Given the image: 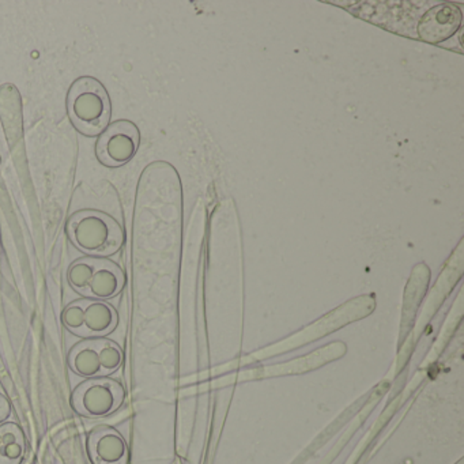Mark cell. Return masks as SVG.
I'll use <instances>...</instances> for the list:
<instances>
[{
  "instance_id": "6da1fadb",
  "label": "cell",
  "mask_w": 464,
  "mask_h": 464,
  "mask_svg": "<svg viewBox=\"0 0 464 464\" xmlns=\"http://www.w3.org/2000/svg\"><path fill=\"white\" fill-rule=\"evenodd\" d=\"M67 110L75 129L86 137H96L110 126V96L96 78L81 77L74 81L67 96Z\"/></svg>"
},
{
  "instance_id": "7a4b0ae2",
  "label": "cell",
  "mask_w": 464,
  "mask_h": 464,
  "mask_svg": "<svg viewBox=\"0 0 464 464\" xmlns=\"http://www.w3.org/2000/svg\"><path fill=\"white\" fill-rule=\"evenodd\" d=\"M70 240L91 257L118 254L124 244V232L112 217L96 210L75 213L67 224Z\"/></svg>"
},
{
  "instance_id": "3957f363",
  "label": "cell",
  "mask_w": 464,
  "mask_h": 464,
  "mask_svg": "<svg viewBox=\"0 0 464 464\" xmlns=\"http://www.w3.org/2000/svg\"><path fill=\"white\" fill-rule=\"evenodd\" d=\"M67 279L78 295L99 301L115 298L126 285L121 268L104 257L77 260L70 266Z\"/></svg>"
},
{
  "instance_id": "277c9868",
  "label": "cell",
  "mask_w": 464,
  "mask_h": 464,
  "mask_svg": "<svg viewBox=\"0 0 464 464\" xmlns=\"http://www.w3.org/2000/svg\"><path fill=\"white\" fill-rule=\"evenodd\" d=\"M62 323L69 333L80 338H104L116 330L119 316L107 301L85 298L74 301L63 309Z\"/></svg>"
},
{
  "instance_id": "5b68a950",
  "label": "cell",
  "mask_w": 464,
  "mask_h": 464,
  "mask_svg": "<svg viewBox=\"0 0 464 464\" xmlns=\"http://www.w3.org/2000/svg\"><path fill=\"white\" fill-rule=\"evenodd\" d=\"M124 353L116 342L94 338L72 347L69 365L75 374L86 379H102L115 373L123 365Z\"/></svg>"
},
{
  "instance_id": "8992f818",
  "label": "cell",
  "mask_w": 464,
  "mask_h": 464,
  "mask_svg": "<svg viewBox=\"0 0 464 464\" xmlns=\"http://www.w3.org/2000/svg\"><path fill=\"white\" fill-rule=\"evenodd\" d=\"M124 401V390L115 380L89 379L72 393V407L83 417L102 418L115 412Z\"/></svg>"
},
{
  "instance_id": "52a82bcc",
  "label": "cell",
  "mask_w": 464,
  "mask_h": 464,
  "mask_svg": "<svg viewBox=\"0 0 464 464\" xmlns=\"http://www.w3.org/2000/svg\"><path fill=\"white\" fill-rule=\"evenodd\" d=\"M140 132L131 121H116L100 135L96 146L99 161L108 168L129 164L140 150Z\"/></svg>"
},
{
  "instance_id": "ba28073f",
  "label": "cell",
  "mask_w": 464,
  "mask_h": 464,
  "mask_svg": "<svg viewBox=\"0 0 464 464\" xmlns=\"http://www.w3.org/2000/svg\"><path fill=\"white\" fill-rule=\"evenodd\" d=\"M461 21L460 7L452 4L437 5L420 17L417 25L418 37L429 44H441L455 36Z\"/></svg>"
},
{
  "instance_id": "9c48e42d",
  "label": "cell",
  "mask_w": 464,
  "mask_h": 464,
  "mask_svg": "<svg viewBox=\"0 0 464 464\" xmlns=\"http://www.w3.org/2000/svg\"><path fill=\"white\" fill-rule=\"evenodd\" d=\"M94 464H127V445L115 429L102 428L92 434L89 441Z\"/></svg>"
},
{
  "instance_id": "30bf717a",
  "label": "cell",
  "mask_w": 464,
  "mask_h": 464,
  "mask_svg": "<svg viewBox=\"0 0 464 464\" xmlns=\"http://www.w3.org/2000/svg\"><path fill=\"white\" fill-rule=\"evenodd\" d=\"M25 450V436L17 423L0 426V464L23 463Z\"/></svg>"
},
{
  "instance_id": "8fae6325",
  "label": "cell",
  "mask_w": 464,
  "mask_h": 464,
  "mask_svg": "<svg viewBox=\"0 0 464 464\" xmlns=\"http://www.w3.org/2000/svg\"><path fill=\"white\" fill-rule=\"evenodd\" d=\"M12 414V406H10L9 401L0 393V422H4Z\"/></svg>"
}]
</instances>
